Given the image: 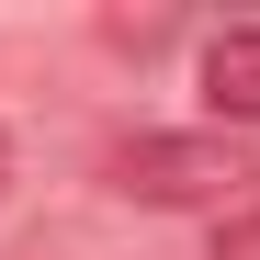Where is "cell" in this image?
<instances>
[{"instance_id":"1","label":"cell","mask_w":260,"mask_h":260,"mask_svg":"<svg viewBox=\"0 0 260 260\" xmlns=\"http://www.w3.org/2000/svg\"><path fill=\"white\" fill-rule=\"evenodd\" d=\"M102 181L124 204H158V215H238L260 158L226 136V124H147V136H124L102 158Z\"/></svg>"},{"instance_id":"2","label":"cell","mask_w":260,"mask_h":260,"mask_svg":"<svg viewBox=\"0 0 260 260\" xmlns=\"http://www.w3.org/2000/svg\"><path fill=\"white\" fill-rule=\"evenodd\" d=\"M192 79H204V102H215V124H260V23H226V34H204V57H192Z\"/></svg>"},{"instance_id":"3","label":"cell","mask_w":260,"mask_h":260,"mask_svg":"<svg viewBox=\"0 0 260 260\" xmlns=\"http://www.w3.org/2000/svg\"><path fill=\"white\" fill-rule=\"evenodd\" d=\"M204 260H260V204H238V215H215V249Z\"/></svg>"},{"instance_id":"4","label":"cell","mask_w":260,"mask_h":260,"mask_svg":"<svg viewBox=\"0 0 260 260\" xmlns=\"http://www.w3.org/2000/svg\"><path fill=\"white\" fill-rule=\"evenodd\" d=\"M0 192H12V136H0Z\"/></svg>"}]
</instances>
